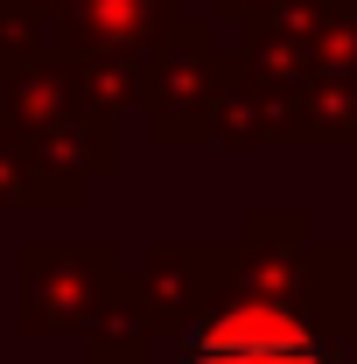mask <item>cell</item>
<instances>
[{
	"label": "cell",
	"mask_w": 357,
	"mask_h": 364,
	"mask_svg": "<svg viewBox=\"0 0 357 364\" xmlns=\"http://www.w3.org/2000/svg\"><path fill=\"white\" fill-rule=\"evenodd\" d=\"M182 364H336V358H329V343L309 322L252 301V309H224L203 329H189Z\"/></svg>",
	"instance_id": "obj_1"
}]
</instances>
